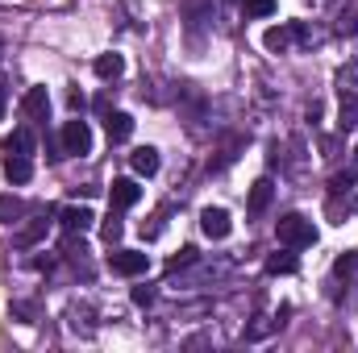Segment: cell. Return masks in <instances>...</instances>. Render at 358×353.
<instances>
[{"label":"cell","instance_id":"8992f818","mask_svg":"<svg viewBox=\"0 0 358 353\" xmlns=\"http://www.w3.org/2000/svg\"><path fill=\"white\" fill-rule=\"evenodd\" d=\"M92 220H96V216H92V208H84V204H80V208L71 204V208H63V212H59V225H63L67 233H88Z\"/></svg>","mask_w":358,"mask_h":353},{"label":"cell","instance_id":"9a60e30c","mask_svg":"<svg viewBox=\"0 0 358 353\" xmlns=\"http://www.w3.org/2000/svg\"><path fill=\"white\" fill-rule=\"evenodd\" d=\"M4 154H25L29 158L34 154V133L29 129H13V137L4 142Z\"/></svg>","mask_w":358,"mask_h":353},{"label":"cell","instance_id":"2e32d148","mask_svg":"<svg viewBox=\"0 0 358 353\" xmlns=\"http://www.w3.org/2000/svg\"><path fill=\"white\" fill-rule=\"evenodd\" d=\"M21 216H25V204H21L17 195H0V220H4V225H17Z\"/></svg>","mask_w":358,"mask_h":353},{"label":"cell","instance_id":"7c38bea8","mask_svg":"<svg viewBox=\"0 0 358 353\" xmlns=\"http://www.w3.org/2000/svg\"><path fill=\"white\" fill-rule=\"evenodd\" d=\"M4 179H8V183H29V179H34V163H29L25 154H8V158H4Z\"/></svg>","mask_w":358,"mask_h":353},{"label":"cell","instance_id":"f1b7e54d","mask_svg":"<svg viewBox=\"0 0 358 353\" xmlns=\"http://www.w3.org/2000/svg\"><path fill=\"white\" fill-rule=\"evenodd\" d=\"M0 121H4V104H0Z\"/></svg>","mask_w":358,"mask_h":353},{"label":"cell","instance_id":"484cf974","mask_svg":"<svg viewBox=\"0 0 358 353\" xmlns=\"http://www.w3.org/2000/svg\"><path fill=\"white\" fill-rule=\"evenodd\" d=\"M67 104H71L76 112H84V96H80V91H71V96H67Z\"/></svg>","mask_w":358,"mask_h":353},{"label":"cell","instance_id":"5bb4252c","mask_svg":"<svg viewBox=\"0 0 358 353\" xmlns=\"http://www.w3.org/2000/svg\"><path fill=\"white\" fill-rule=\"evenodd\" d=\"M46 233H50V220H46V216H34V220L17 233V246H38Z\"/></svg>","mask_w":358,"mask_h":353},{"label":"cell","instance_id":"9c48e42d","mask_svg":"<svg viewBox=\"0 0 358 353\" xmlns=\"http://www.w3.org/2000/svg\"><path fill=\"white\" fill-rule=\"evenodd\" d=\"M129 167H134V175H159V150L155 146H138L134 154H129Z\"/></svg>","mask_w":358,"mask_h":353},{"label":"cell","instance_id":"8fae6325","mask_svg":"<svg viewBox=\"0 0 358 353\" xmlns=\"http://www.w3.org/2000/svg\"><path fill=\"white\" fill-rule=\"evenodd\" d=\"M92 71H96L104 84H113V80H121V75H125V59H121V54H100V59L92 63Z\"/></svg>","mask_w":358,"mask_h":353},{"label":"cell","instance_id":"277c9868","mask_svg":"<svg viewBox=\"0 0 358 353\" xmlns=\"http://www.w3.org/2000/svg\"><path fill=\"white\" fill-rule=\"evenodd\" d=\"M200 229H204V237L225 241V237H229V229H234V220H229V212H225V208H204V212H200Z\"/></svg>","mask_w":358,"mask_h":353},{"label":"cell","instance_id":"3957f363","mask_svg":"<svg viewBox=\"0 0 358 353\" xmlns=\"http://www.w3.org/2000/svg\"><path fill=\"white\" fill-rule=\"evenodd\" d=\"M108 266H113V274L138 278V274H146V270H150V258H146V254H138V250H117V254H108Z\"/></svg>","mask_w":358,"mask_h":353},{"label":"cell","instance_id":"44dd1931","mask_svg":"<svg viewBox=\"0 0 358 353\" xmlns=\"http://www.w3.org/2000/svg\"><path fill=\"white\" fill-rule=\"evenodd\" d=\"M355 270H358V258H355V254H342V258L334 262V274H338V278H350Z\"/></svg>","mask_w":358,"mask_h":353},{"label":"cell","instance_id":"4fadbf2b","mask_svg":"<svg viewBox=\"0 0 358 353\" xmlns=\"http://www.w3.org/2000/svg\"><path fill=\"white\" fill-rule=\"evenodd\" d=\"M271 195H275V183H271V179H259V183L250 187V195H246V208H250L255 216H259V212H267Z\"/></svg>","mask_w":358,"mask_h":353},{"label":"cell","instance_id":"ac0fdd59","mask_svg":"<svg viewBox=\"0 0 358 353\" xmlns=\"http://www.w3.org/2000/svg\"><path fill=\"white\" fill-rule=\"evenodd\" d=\"M267 274H296V258H292V254H271Z\"/></svg>","mask_w":358,"mask_h":353},{"label":"cell","instance_id":"ba28073f","mask_svg":"<svg viewBox=\"0 0 358 353\" xmlns=\"http://www.w3.org/2000/svg\"><path fill=\"white\" fill-rule=\"evenodd\" d=\"M263 42H267L271 54H287L292 42H296V25H271L267 33H263Z\"/></svg>","mask_w":358,"mask_h":353},{"label":"cell","instance_id":"7a4b0ae2","mask_svg":"<svg viewBox=\"0 0 358 353\" xmlns=\"http://www.w3.org/2000/svg\"><path fill=\"white\" fill-rule=\"evenodd\" d=\"M59 142H63V154H67V158H84V154H92V129H88V121L71 117V121L63 125Z\"/></svg>","mask_w":358,"mask_h":353},{"label":"cell","instance_id":"7402d4cb","mask_svg":"<svg viewBox=\"0 0 358 353\" xmlns=\"http://www.w3.org/2000/svg\"><path fill=\"white\" fill-rule=\"evenodd\" d=\"M275 0H246V17H271Z\"/></svg>","mask_w":358,"mask_h":353},{"label":"cell","instance_id":"83f0119b","mask_svg":"<svg viewBox=\"0 0 358 353\" xmlns=\"http://www.w3.org/2000/svg\"><path fill=\"white\" fill-rule=\"evenodd\" d=\"M355 167H358V146H355Z\"/></svg>","mask_w":358,"mask_h":353},{"label":"cell","instance_id":"30bf717a","mask_svg":"<svg viewBox=\"0 0 358 353\" xmlns=\"http://www.w3.org/2000/svg\"><path fill=\"white\" fill-rule=\"evenodd\" d=\"M104 133H108V142H129L134 117H129V112H108V117H104Z\"/></svg>","mask_w":358,"mask_h":353},{"label":"cell","instance_id":"f546056e","mask_svg":"<svg viewBox=\"0 0 358 353\" xmlns=\"http://www.w3.org/2000/svg\"><path fill=\"white\" fill-rule=\"evenodd\" d=\"M355 212H358V200H355Z\"/></svg>","mask_w":358,"mask_h":353},{"label":"cell","instance_id":"e0dca14e","mask_svg":"<svg viewBox=\"0 0 358 353\" xmlns=\"http://www.w3.org/2000/svg\"><path fill=\"white\" fill-rule=\"evenodd\" d=\"M121 233H125V225H121V216H117V208L104 216V225H100V237L108 241V246H117L121 241Z\"/></svg>","mask_w":358,"mask_h":353},{"label":"cell","instance_id":"d4e9b609","mask_svg":"<svg viewBox=\"0 0 358 353\" xmlns=\"http://www.w3.org/2000/svg\"><path fill=\"white\" fill-rule=\"evenodd\" d=\"M329 216H334V225H342V216H346V212H342V204H338V195L329 200Z\"/></svg>","mask_w":358,"mask_h":353},{"label":"cell","instance_id":"5b68a950","mask_svg":"<svg viewBox=\"0 0 358 353\" xmlns=\"http://www.w3.org/2000/svg\"><path fill=\"white\" fill-rule=\"evenodd\" d=\"M138 200H142V187H138L134 179H113V187H108V204H113L117 212L134 208Z\"/></svg>","mask_w":358,"mask_h":353},{"label":"cell","instance_id":"cb8c5ba5","mask_svg":"<svg viewBox=\"0 0 358 353\" xmlns=\"http://www.w3.org/2000/svg\"><path fill=\"white\" fill-rule=\"evenodd\" d=\"M92 108H96L100 117H108V112H113V104H108V96H96V104H92Z\"/></svg>","mask_w":358,"mask_h":353},{"label":"cell","instance_id":"6da1fadb","mask_svg":"<svg viewBox=\"0 0 358 353\" xmlns=\"http://www.w3.org/2000/svg\"><path fill=\"white\" fill-rule=\"evenodd\" d=\"M275 237H279V246H287V250H308V246L317 241V229H313L308 216L287 212V216L275 220Z\"/></svg>","mask_w":358,"mask_h":353},{"label":"cell","instance_id":"4316f807","mask_svg":"<svg viewBox=\"0 0 358 353\" xmlns=\"http://www.w3.org/2000/svg\"><path fill=\"white\" fill-rule=\"evenodd\" d=\"M0 59H4V38H0Z\"/></svg>","mask_w":358,"mask_h":353},{"label":"cell","instance_id":"52a82bcc","mask_svg":"<svg viewBox=\"0 0 358 353\" xmlns=\"http://www.w3.org/2000/svg\"><path fill=\"white\" fill-rule=\"evenodd\" d=\"M21 112H25L29 121H46V112H50V96H46V88H29L25 91Z\"/></svg>","mask_w":358,"mask_h":353},{"label":"cell","instance_id":"ffe728a7","mask_svg":"<svg viewBox=\"0 0 358 353\" xmlns=\"http://www.w3.org/2000/svg\"><path fill=\"white\" fill-rule=\"evenodd\" d=\"M192 262H196V246H183V250H179L176 258L167 262V270L176 274V270H183V266H192Z\"/></svg>","mask_w":358,"mask_h":353},{"label":"cell","instance_id":"603a6c76","mask_svg":"<svg viewBox=\"0 0 358 353\" xmlns=\"http://www.w3.org/2000/svg\"><path fill=\"white\" fill-rule=\"evenodd\" d=\"M134 303H138V308H150V303H155V291H150V287H134Z\"/></svg>","mask_w":358,"mask_h":353},{"label":"cell","instance_id":"d6986e66","mask_svg":"<svg viewBox=\"0 0 358 353\" xmlns=\"http://www.w3.org/2000/svg\"><path fill=\"white\" fill-rule=\"evenodd\" d=\"M355 183H358V171H338V175L329 179V191H334V195H346Z\"/></svg>","mask_w":358,"mask_h":353}]
</instances>
